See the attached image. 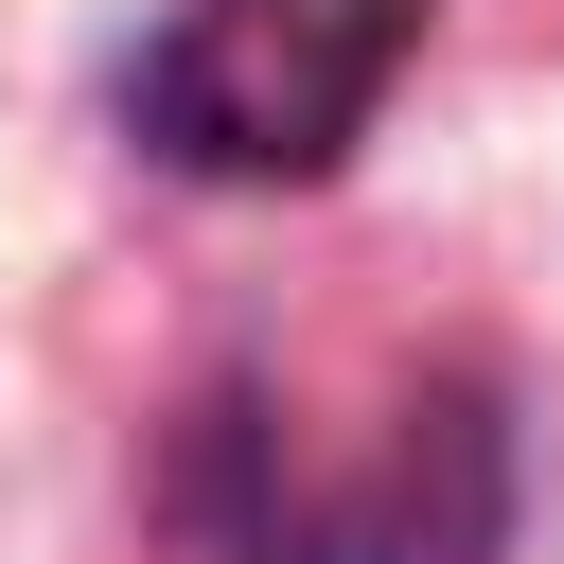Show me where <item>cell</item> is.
<instances>
[{
	"label": "cell",
	"mask_w": 564,
	"mask_h": 564,
	"mask_svg": "<svg viewBox=\"0 0 564 564\" xmlns=\"http://www.w3.org/2000/svg\"><path fill=\"white\" fill-rule=\"evenodd\" d=\"M176 529L212 564H494L511 546V423L476 370H441L388 405V441L352 476H317L264 423V388H212L176 441Z\"/></svg>",
	"instance_id": "1"
},
{
	"label": "cell",
	"mask_w": 564,
	"mask_h": 564,
	"mask_svg": "<svg viewBox=\"0 0 564 564\" xmlns=\"http://www.w3.org/2000/svg\"><path fill=\"white\" fill-rule=\"evenodd\" d=\"M423 18L441 0H176L123 53V123H141V159H176L212 194H300L370 141Z\"/></svg>",
	"instance_id": "2"
}]
</instances>
